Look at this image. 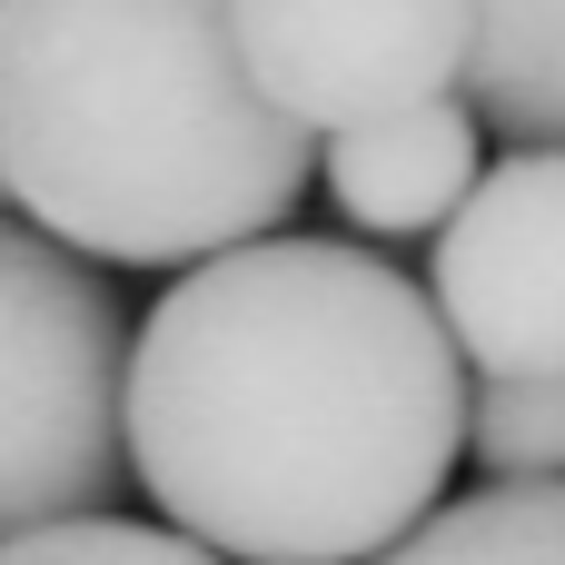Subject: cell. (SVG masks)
<instances>
[{"mask_svg":"<svg viewBox=\"0 0 565 565\" xmlns=\"http://www.w3.org/2000/svg\"><path fill=\"white\" fill-rule=\"evenodd\" d=\"M457 457L467 358L377 248H218L129 338V477L228 565L387 556L447 507Z\"/></svg>","mask_w":565,"mask_h":565,"instance_id":"obj_1","label":"cell"},{"mask_svg":"<svg viewBox=\"0 0 565 565\" xmlns=\"http://www.w3.org/2000/svg\"><path fill=\"white\" fill-rule=\"evenodd\" d=\"M0 179L79 258L199 268L288 228L318 139L248 79L228 0H0Z\"/></svg>","mask_w":565,"mask_h":565,"instance_id":"obj_2","label":"cell"},{"mask_svg":"<svg viewBox=\"0 0 565 565\" xmlns=\"http://www.w3.org/2000/svg\"><path fill=\"white\" fill-rule=\"evenodd\" d=\"M129 308L50 228L0 218V546L129 487Z\"/></svg>","mask_w":565,"mask_h":565,"instance_id":"obj_3","label":"cell"},{"mask_svg":"<svg viewBox=\"0 0 565 565\" xmlns=\"http://www.w3.org/2000/svg\"><path fill=\"white\" fill-rule=\"evenodd\" d=\"M228 30L308 139L447 99L477 60V0H228Z\"/></svg>","mask_w":565,"mask_h":565,"instance_id":"obj_4","label":"cell"},{"mask_svg":"<svg viewBox=\"0 0 565 565\" xmlns=\"http://www.w3.org/2000/svg\"><path fill=\"white\" fill-rule=\"evenodd\" d=\"M427 298L477 377H565V149H507L467 189Z\"/></svg>","mask_w":565,"mask_h":565,"instance_id":"obj_5","label":"cell"},{"mask_svg":"<svg viewBox=\"0 0 565 565\" xmlns=\"http://www.w3.org/2000/svg\"><path fill=\"white\" fill-rule=\"evenodd\" d=\"M318 179L328 199L348 209V228L367 238H437L467 189L487 179V119L477 99H417V109H387V119H358L318 149Z\"/></svg>","mask_w":565,"mask_h":565,"instance_id":"obj_6","label":"cell"},{"mask_svg":"<svg viewBox=\"0 0 565 565\" xmlns=\"http://www.w3.org/2000/svg\"><path fill=\"white\" fill-rule=\"evenodd\" d=\"M477 119L516 149H565V0H477V60H467Z\"/></svg>","mask_w":565,"mask_h":565,"instance_id":"obj_7","label":"cell"},{"mask_svg":"<svg viewBox=\"0 0 565 565\" xmlns=\"http://www.w3.org/2000/svg\"><path fill=\"white\" fill-rule=\"evenodd\" d=\"M367 565H565V487H477Z\"/></svg>","mask_w":565,"mask_h":565,"instance_id":"obj_8","label":"cell"},{"mask_svg":"<svg viewBox=\"0 0 565 565\" xmlns=\"http://www.w3.org/2000/svg\"><path fill=\"white\" fill-rule=\"evenodd\" d=\"M467 457L487 487H565V377H477Z\"/></svg>","mask_w":565,"mask_h":565,"instance_id":"obj_9","label":"cell"},{"mask_svg":"<svg viewBox=\"0 0 565 565\" xmlns=\"http://www.w3.org/2000/svg\"><path fill=\"white\" fill-rule=\"evenodd\" d=\"M0 565H228L209 556L199 536L179 526H129V516H70V526H40V536H10Z\"/></svg>","mask_w":565,"mask_h":565,"instance_id":"obj_10","label":"cell"},{"mask_svg":"<svg viewBox=\"0 0 565 565\" xmlns=\"http://www.w3.org/2000/svg\"><path fill=\"white\" fill-rule=\"evenodd\" d=\"M0 199H10V179H0Z\"/></svg>","mask_w":565,"mask_h":565,"instance_id":"obj_11","label":"cell"}]
</instances>
